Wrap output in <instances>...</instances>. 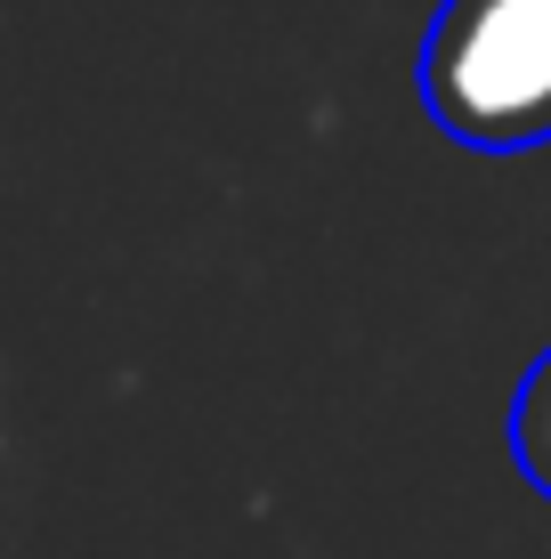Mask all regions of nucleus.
<instances>
[{
    "mask_svg": "<svg viewBox=\"0 0 551 559\" xmlns=\"http://www.w3.org/2000/svg\"><path fill=\"white\" fill-rule=\"evenodd\" d=\"M422 106L463 146L551 139V0H446L422 41Z\"/></svg>",
    "mask_w": 551,
    "mask_h": 559,
    "instance_id": "nucleus-1",
    "label": "nucleus"
},
{
    "mask_svg": "<svg viewBox=\"0 0 551 559\" xmlns=\"http://www.w3.org/2000/svg\"><path fill=\"white\" fill-rule=\"evenodd\" d=\"M511 454H519L527 487L551 495V349L536 357V373H527L519 406H511Z\"/></svg>",
    "mask_w": 551,
    "mask_h": 559,
    "instance_id": "nucleus-2",
    "label": "nucleus"
}]
</instances>
